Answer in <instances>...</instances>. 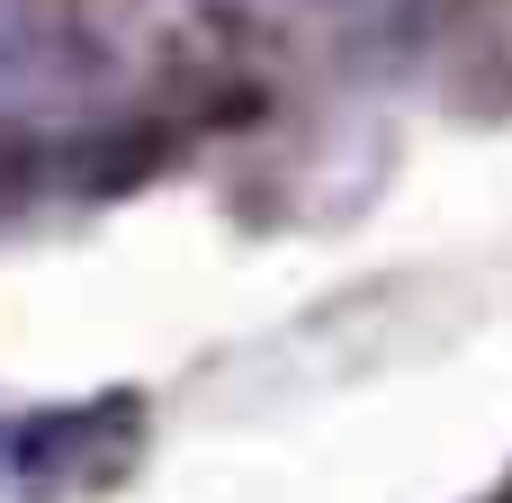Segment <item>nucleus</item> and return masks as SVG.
<instances>
[{
	"mask_svg": "<svg viewBox=\"0 0 512 503\" xmlns=\"http://www.w3.org/2000/svg\"><path fill=\"white\" fill-rule=\"evenodd\" d=\"M72 27L126 81H180L234 45L243 0H72Z\"/></svg>",
	"mask_w": 512,
	"mask_h": 503,
	"instance_id": "nucleus-1",
	"label": "nucleus"
},
{
	"mask_svg": "<svg viewBox=\"0 0 512 503\" xmlns=\"http://www.w3.org/2000/svg\"><path fill=\"white\" fill-rule=\"evenodd\" d=\"M306 18H333V27H378V18H414L423 0H288Z\"/></svg>",
	"mask_w": 512,
	"mask_h": 503,
	"instance_id": "nucleus-3",
	"label": "nucleus"
},
{
	"mask_svg": "<svg viewBox=\"0 0 512 503\" xmlns=\"http://www.w3.org/2000/svg\"><path fill=\"white\" fill-rule=\"evenodd\" d=\"M135 450V405L99 396L72 414H18L0 432V486L9 495H72V486H108Z\"/></svg>",
	"mask_w": 512,
	"mask_h": 503,
	"instance_id": "nucleus-2",
	"label": "nucleus"
}]
</instances>
